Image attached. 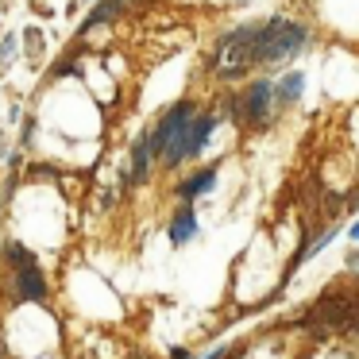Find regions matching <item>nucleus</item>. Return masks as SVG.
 Returning a JSON list of instances; mask_svg holds the SVG:
<instances>
[{
	"mask_svg": "<svg viewBox=\"0 0 359 359\" xmlns=\"http://www.w3.org/2000/svg\"><path fill=\"white\" fill-rule=\"evenodd\" d=\"M313 47H317V32L305 20L290 16V12H274L259 27V74L290 70V62L305 58Z\"/></svg>",
	"mask_w": 359,
	"mask_h": 359,
	"instance_id": "1",
	"label": "nucleus"
},
{
	"mask_svg": "<svg viewBox=\"0 0 359 359\" xmlns=\"http://www.w3.org/2000/svg\"><path fill=\"white\" fill-rule=\"evenodd\" d=\"M259 27H263V20H248V24H236L217 35L205 66L220 86H236V81L259 74Z\"/></svg>",
	"mask_w": 359,
	"mask_h": 359,
	"instance_id": "2",
	"label": "nucleus"
},
{
	"mask_svg": "<svg viewBox=\"0 0 359 359\" xmlns=\"http://www.w3.org/2000/svg\"><path fill=\"white\" fill-rule=\"evenodd\" d=\"M4 259V294L8 305H39L50 297V282L43 274V263L32 248H24L20 240H8L0 248Z\"/></svg>",
	"mask_w": 359,
	"mask_h": 359,
	"instance_id": "3",
	"label": "nucleus"
},
{
	"mask_svg": "<svg viewBox=\"0 0 359 359\" xmlns=\"http://www.w3.org/2000/svg\"><path fill=\"white\" fill-rule=\"evenodd\" d=\"M224 124L220 120L217 109H201L194 120H189L186 128H182L178 135H174L170 143L163 147V155L155 158L158 166H166V170H182L186 163H197V158L205 155V147H209V140L217 135V128Z\"/></svg>",
	"mask_w": 359,
	"mask_h": 359,
	"instance_id": "4",
	"label": "nucleus"
},
{
	"mask_svg": "<svg viewBox=\"0 0 359 359\" xmlns=\"http://www.w3.org/2000/svg\"><path fill=\"white\" fill-rule=\"evenodd\" d=\"M197 112H201V104H197L194 97H182V101L166 104V109L158 112V120L147 128V135H151V155H155V158L163 155V147H166V143H170L174 135L182 132V128L189 124V120L197 116Z\"/></svg>",
	"mask_w": 359,
	"mask_h": 359,
	"instance_id": "5",
	"label": "nucleus"
},
{
	"mask_svg": "<svg viewBox=\"0 0 359 359\" xmlns=\"http://www.w3.org/2000/svg\"><path fill=\"white\" fill-rule=\"evenodd\" d=\"M140 0H93L89 4V12H86V20L78 24V32H74V39H89V35L97 32V27H109V24H116L120 16H128V12L135 8Z\"/></svg>",
	"mask_w": 359,
	"mask_h": 359,
	"instance_id": "6",
	"label": "nucleus"
},
{
	"mask_svg": "<svg viewBox=\"0 0 359 359\" xmlns=\"http://www.w3.org/2000/svg\"><path fill=\"white\" fill-rule=\"evenodd\" d=\"M217 182H220V163H205V166H197V170H189L186 178L174 186V197H178L182 205H197L201 197H209L212 189H217Z\"/></svg>",
	"mask_w": 359,
	"mask_h": 359,
	"instance_id": "7",
	"label": "nucleus"
},
{
	"mask_svg": "<svg viewBox=\"0 0 359 359\" xmlns=\"http://www.w3.org/2000/svg\"><path fill=\"white\" fill-rule=\"evenodd\" d=\"M305 89H309V78H305V70H297V66L274 74V109H278V116L305 101Z\"/></svg>",
	"mask_w": 359,
	"mask_h": 359,
	"instance_id": "8",
	"label": "nucleus"
},
{
	"mask_svg": "<svg viewBox=\"0 0 359 359\" xmlns=\"http://www.w3.org/2000/svg\"><path fill=\"white\" fill-rule=\"evenodd\" d=\"M166 240L170 248H189L194 240H201V220H197V209L194 205H178L166 220Z\"/></svg>",
	"mask_w": 359,
	"mask_h": 359,
	"instance_id": "9",
	"label": "nucleus"
},
{
	"mask_svg": "<svg viewBox=\"0 0 359 359\" xmlns=\"http://www.w3.org/2000/svg\"><path fill=\"white\" fill-rule=\"evenodd\" d=\"M151 166H155V155H151V135H147V128H143V132L132 140V151H128V166H124V170H128V182H132V189L147 186Z\"/></svg>",
	"mask_w": 359,
	"mask_h": 359,
	"instance_id": "10",
	"label": "nucleus"
},
{
	"mask_svg": "<svg viewBox=\"0 0 359 359\" xmlns=\"http://www.w3.org/2000/svg\"><path fill=\"white\" fill-rule=\"evenodd\" d=\"M20 62H27L32 70H39L47 62V35H43V27L32 24L20 32Z\"/></svg>",
	"mask_w": 359,
	"mask_h": 359,
	"instance_id": "11",
	"label": "nucleus"
},
{
	"mask_svg": "<svg viewBox=\"0 0 359 359\" xmlns=\"http://www.w3.org/2000/svg\"><path fill=\"white\" fill-rule=\"evenodd\" d=\"M20 66V32H4L0 35V78H8Z\"/></svg>",
	"mask_w": 359,
	"mask_h": 359,
	"instance_id": "12",
	"label": "nucleus"
},
{
	"mask_svg": "<svg viewBox=\"0 0 359 359\" xmlns=\"http://www.w3.org/2000/svg\"><path fill=\"white\" fill-rule=\"evenodd\" d=\"M39 132H43V120L35 116V112H24V120L16 124V147L32 155V151H35V140H39Z\"/></svg>",
	"mask_w": 359,
	"mask_h": 359,
	"instance_id": "13",
	"label": "nucleus"
},
{
	"mask_svg": "<svg viewBox=\"0 0 359 359\" xmlns=\"http://www.w3.org/2000/svg\"><path fill=\"white\" fill-rule=\"evenodd\" d=\"M24 101H20V97H8V109H4V128H8V132H16V124L20 120H24Z\"/></svg>",
	"mask_w": 359,
	"mask_h": 359,
	"instance_id": "14",
	"label": "nucleus"
},
{
	"mask_svg": "<svg viewBox=\"0 0 359 359\" xmlns=\"http://www.w3.org/2000/svg\"><path fill=\"white\" fill-rule=\"evenodd\" d=\"M344 263H348L351 274H359V243H355V248H348V259H344Z\"/></svg>",
	"mask_w": 359,
	"mask_h": 359,
	"instance_id": "15",
	"label": "nucleus"
},
{
	"mask_svg": "<svg viewBox=\"0 0 359 359\" xmlns=\"http://www.w3.org/2000/svg\"><path fill=\"white\" fill-rule=\"evenodd\" d=\"M8 147H12V140H8V128L0 124V158H4V151H8Z\"/></svg>",
	"mask_w": 359,
	"mask_h": 359,
	"instance_id": "16",
	"label": "nucleus"
},
{
	"mask_svg": "<svg viewBox=\"0 0 359 359\" xmlns=\"http://www.w3.org/2000/svg\"><path fill=\"white\" fill-rule=\"evenodd\" d=\"M166 359H194V355H189V348H170V355H166Z\"/></svg>",
	"mask_w": 359,
	"mask_h": 359,
	"instance_id": "17",
	"label": "nucleus"
},
{
	"mask_svg": "<svg viewBox=\"0 0 359 359\" xmlns=\"http://www.w3.org/2000/svg\"><path fill=\"white\" fill-rule=\"evenodd\" d=\"M348 240L359 243V220H351V224H348Z\"/></svg>",
	"mask_w": 359,
	"mask_h": 359,
	"instance_id": "18",
	"label": "nucleus"
},
{
	"mask_svg": "<svg viewBox=\"0 0 359 359\" xmlns=\"http://www.w3.org/2000/svg\"><path fill=\"white\" fill-rule=\"evenodd\" d=\"M0 35H4V12H0Z\"/></svg>",
	"mask_w": 359,
	"mask_h": 359,
	"instance_id": "19",
	"label": "nucleus"
},
{
	"mask_svg": "<svg viewBox=\"0 0 359 359\" xmlns=\"http://www.w3.org/2000/svg\"><path fill=\"white\" fill-rule=\"evenodd\" d=\"M228 359H236V351H232V355H228Z\"/></svg>",
	"mask_w": 359,
	"mask_h": 359,
	"instance_id": "20",
	"label": "nucleus"
}]
</instances>
